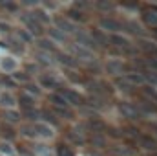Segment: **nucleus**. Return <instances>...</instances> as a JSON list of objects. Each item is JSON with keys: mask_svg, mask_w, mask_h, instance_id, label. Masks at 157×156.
Returning <instances> with one entry per match:
<instances>
[{"mask_svg": "<svg viewBox=\"0 0 157 156\" xmlns=\"http://www.w3.org/2000/svg\"><path fill=\"white\" fill-rule=\"evenodd\" d=\"M37 51H44V53H49V55H55L59 50H57V46L51 42V40L48 39L46 35L44 37H40V39H37Z\"/></svg>", "mask_w": 157, "mask_h": 156, "instance_id": "4468645a", "label": "nucleus"}, {"mask_svg": "<svg viewBox=\"0 0 157 156\" xmlns=\"http://www.w3.org/2000/svg\"><path fill=\"white\" fill-rule=\"evenodd\" d=\"M126 70V63L122 59H108L104 63V72L112 77H117V76H122Z\"/></svg>", "mask_w": 157, "mask_h": 156, "instance_id": "6e6552de", "label": "nucleus"}, {"mask_svg": "<svg viewBox=\"0 0 157 156\" xmlns=\"http://www.w3.org/2000/svg\"><path fill=\"white\" fill-rule=\"evenodd\" d=\"M11 77L15 79V83H20L22 86H24V84H28L29 81H33V79H31L29 76H28V74H26V72H24V70H22V68H20L18 72H15V74H13Z\"/></svg>", "mask_w": 157, "mask_h": 156, "instance_id": "5701e85b", "label": "nucleus"}, {"mask_svg": "<svg viewBox=\"0 0 157 156\" xmlns=\"http://www.w3.org/2000/svg\"><path fill=\"white\" fill-rule=\"evenodd\" d=\"M143 22H144L146 26L155 28L157 26V11L155 9H148V11H144V13H143Z\"/></svg>", "mask_w": 157, "mask_h": 156, "instance_id": "4be33fe9", "label": "nucleus"}, {"mask_svg": "<svg viewBox=\"0 0 157 156\" xmlns=\"http://www.w3.org/2000/svg\"><path fill=\"white\" fill-rule=\"evenodd\" d=\"M51 26H53V28H57L59 31H62V33H64V35H68V37H71V35L75 33V30H77V24H75V22H71L68 17H62V15L53 17V18H51Z\"/></svg>", "mask_w": 157, "mask_h": 156, "instance_id": "423d86ee", "label": "nucleus"}, {"mask_svg": "<svg viewBox=\"0 0 157 156\" xmlns=\"http://www.w3.org/2000/svg\"><path fill=\"white\" fill-rule=\"evenodd\" d=\"M139 48L146 53H154V57H157V46L154 40H148V39H141L139 40Z\"/></svg>", "mask_w": 157, "mask_h": 156, "instance_id": "412c9836", "label": "nucleus"}, {"mask_svg": "<svg viewBox=\"0 0 157 156\" xmlns=\"http://www.w3.org/2000/svg\"><path fill=\"white\" fill-rule=\"evenodd\" d=\"M122 77L126 79V83H128L132 88H135L137 84H139V86H143V84H144V77H143V74H141V72H128V74H124Z\"/></svg>", "mask_w": 157, "mask_h": 156, "instance_id": "f3484780", "label": "nucleus"}, {"mask_svg": "<svg viewBox=\"0 0 157 156\" xmlns=\"http://www.w3.org/2000/svg\"><path fill=\"white\" fill-rule=\"evenodd\" d=\"M68 50H70L68 53H70L77 63H91V61H95V51H91V50H88V48H84V46L70 44Z\"/></svg>", "mask_w": 157, "mask_h": 156, "instance_id": "39448f33", "label": "nucleus"}, {"mask_svg": "<svg viewBox=\"0 0 157 156\" xmlns=\"http://www.w3.org/2000/svg\"><path fill=\"white\" fill-rule=\"evenodd\" d=\"M0 156H18V151L11 142L0 140Z\"/></svg>", "mask_w": 157, "mask_h": 156, "instance_id": "6ab92c4d", "label": "nucleus"}, {"mask_svg": "<svg viewBox=\"0 0 157 156\" xmlns=\"http://www.w3.org/2000/svg\"><path fill=\"white\" fill-rule=\"evenodd\" d=\"M20 68H22V64H20V61H18L17 55H13V53H6V55L0 57V72H2V74L13 76V74L18 72Z\"/></svg>", "mask_w": 157, "mask_h": 156, "instance_id": "7ed1b4c3", "label": "nucleus"}, {"mask_svg": "<svg viewBox=\"0 0 157 156\" xmlns=\"http://www.w3.org/2000/svg\"><path fill=\"white\" fill-rule=\"evenodd\" d=\"M11 31V24L9 22H0V33H9Z\"/></svg>", "mask_w": 157, "mask_h": 156, "instance_id": "bb28decb", "label": "nucleus"}, {"mask_svg": "<svg viewBox=\"0 0 157 156\" xmlns=\"http://www.w3.org/2000/svg\"><path fill=\"white\" fill-rule=\"evenodd\" d=\"M22 130H26V132H22L24 136H28V138H31V140H37V142H42V143H48V142H51V140L57 136L55 127L49 125V123L44 121V119H39V121H35V123H29V125L24 127Z\"/></svg>", "mask_w": 157, "mask_h": 156, "instance_id": "f257e3e1", "label": "nucleus"}, {"mask_svg": "<svg viewBox=\"0 0 157 156\" xmlns=\"http://www.w3.org/2000/svg\"><path fill=\"white\" fill-rule=\"evenodd\" d=\"M55 55L59 57V63H60V64H64L66 68H71V70H75V68L78 66V63L73 59V57H71V55H70V53H60V51H57Z\"/></svg>", "mask_w": 157, "mask_h": 156, "instance_id": "a211bd4d", "label": "nucleus"}, {"mask_svg": "<svg viewBox=\"0 0 157 156\" xmlns=\"http://www.w3.org/2000/svg\"><path fill=\"white\" fill-rule=\"evenodd\" d=\"M35 83L39 84L42 90H51V92H55V90L59 88V77H57L55 74H49V72L39 74V77H37Z\"/></svg>", "mask_w": 157, "mask_h": 156, "instance_id": "0eeeda50", "label": "nucleus"}, {"mask_svg": "<svg viewBox=\"0 0 157 156\" xmlns=\"http://www.w3.org/2000/svg\"><path fill=\"white\" fill-rule=\"evenodd\" d=\"M99 30L104 31L106 35H112V33H122V22L119 18H113V17H101L99 18Z\"/></svg>", "mask_w": 157, "mask_h": 156, "instance_id": "20e7f679", "label": "nucleus"}, {"mask_svg": "<svg viewBox=\"0 0 157 156\" xmlns=\"http://www.w3.org/2000/svg\"><path fill=\"white\" fill-rule=\"evenodd\" d=\"M95 7H101V9H112V4H95Z\"/></svg>", "mask_w": 157, "mask_h": 156, "instance_id": "cd10ccee", "label": "nucleus"}, {"mask_svg": "<svg viewBox=\"0 0 157 156\" xmlns=\"http://www.w3.org/2000/svg\"><path fill=\"white\" fill-rule=\"evenodd\" d=\"M22 88H24L22 92H26V94L33 96L35 99H39L40 96H42V88H40V86L37 84V83H35V81H29V83H28V84H24Z\"/></svg>", "mask_w": 157, "mask_h": 156, "instance_id": "aec40b11", "label": "nucleus"}, {"mask_svg": "<svg viewBox=\"0 0 157 156\" xmlns=\"http://www.w3.org/2000/svg\"><path fill=\"white\" fill-rule=\"evenodd\" d=\"M55 156H75V154H73V151L68 145H60V149L55 151Z\"/></svg>", "mask_w": 157, "mask_h": 156, "instance_id": "a878e982", "label": "nucleus"}, {"mask_svg": "<svg viewBox=\"0 0 157 156\" xmlns=\"http://www.w3.org/2000/svg\"><path fill=\"white\" fill-rule=\"evenodd\" d=\"M20 24H22V28L35 39H40V37H44V26L40 24L39 20L29 13V11H26V13H22L20 15Z\"/></svg>", "mask_w": 157, "mask_h": 156, "instance_id": "f03ea898", "label": "nucleus"}, {"mask_svg": "<svg viewBox=\"0 0 157 156\" xmlns=\"http://www.w3.org/2000/svg\"><path fill=\"white\" fill-rule=\"evenodd\" d=\"M121 110H122V114H124L126 117H130V119H137V114H139V112H137V107L126 103V105L121 107Z\"/></svg>", "mask_w": 157, "mask_h": 156, "instance_id": "b1692460", "label": "nucleus"}, {"mask_svg": "<svg viewBox=\"0 0 157 156\" xmlns=\"http://www.w3.org/2000/svg\"><path fill=\"white\" fill-rule=\"evenodd\" d=\"M108 44L115 46V48H121V50H130L132 48V40L124 33H112V35H108Z\"/></svg>", "mask_w": 157, "mask_h": 156, "instance_id": "9d476101", "label": "nucleus"}, {"mask_svg": "<svg viewBox=\"0 0 157 156\" xmlns=\"http://www.w3.org/2000/svg\"><path fill=\"white\" fill-rule=\"evenodd\" d=\"M49 103H51L53 109H71L70 103L66 101V97H64L59 90H55V92L49 94Z\"/></svg>", "mask_w": 157, "mask_h": 156, "instance_id": "2eb2a0df", "label": "nucleus"}, {"mask_svg": "<svg viewBox=\"0 0 157 156\" xmlns=\"http://www.w3.org/2000/svg\"><path fill=\"white\" fill-rule=\"evenodd\" d=\"M20 107L22 112H29V110H35L37 107V99L26 92H20V96H17V109Z\"/></svg>", "mask_w": 157, "mask_h": 156, "instance_id": "1a4fd4ad", "label": "nucleus"}, {"mask_svg": "<svg viewBox=\"0 0 157 156\" xmlns=\"http://www.w3.org/2000/svg\"><path fill=\"white\" fill-rule=\"evenodd\" d=\"M141 145L144 147V149H155L157 147V142L152 138V136H141Z\"/></svg>", "mask_w": 157, "mask_h": 156, "instance_id": "393cba45", "label": "nucleus"}, {"mask_svg": "<svg viewBox=\"0 0 157 156\" xmlns=\"http://www.w3.org/2000/svg\"><path fill=\"white\" fill-rule=\"evenodd\" d=\"M46 37L51 40L57 48H59L60 44H64V42H68V40H70L68 35H64L62 31H59V30H57V28H53V26H48V30H46Z\"/></svg>", "mask_w": 157, "mask_h": 156, "instance_id": "9b49d317", "label": "nucleus"}, {"mask_svg": "<svg viewBox=\"0 0 157 156\" xmlns=\"http://www.w3.org/2000/svg\"><path fill=\"white\" fill-rule=\"evenodd\" d=\"M2 119L6 125H18V123H22V112L18 109L2 110Z\"/></svg>", "mask_w": 157, "mask_h": 156, "instance_id": "ddd939ff", "label": "nucleus"}, {"mask_svg": "<svg viewBox=\"0 0 157 156\" xmlns=\"http://www.w3.org/2000/svg\"><path fill=\"white\" fill-rule=\"evenodd\" d=\"M82 156H101V154H99L97 151H88V153H84Z\"/></svg>", "mask_w": 157, "mask_h": 156, "instance_id": "c85d7f7f", "label": "nucleus"}, {"mask_svg": "<svg viewBox=\"0 0 157 156\" xmlns=\"http://www.w3.org/2000/svg\"><path fill=\"white\" fill-rule=\"evenodd\" d=\"M0 107H2V110L17 109V96L11 90H2L0 92Z\"/></svg>", "mask_w": 157, "mask_h": 156, "instance_id": "f8f14e48", "label": "nucleus"}, {"mask_svg": "<svg viewBox=\"0 0 157 156\" xmlns=\"http://www.w3.org/2000/svg\"><path fill=\"white\" fill-rule=\"evenodd\" d=\"M33 156H55V149L49 143H42L37 142L33 145Z\"/></svg>", "mask_w": 157, "mask_h": 156, "instance_id": "dca6fc26", "label": "nucleus"}]
</instances>
